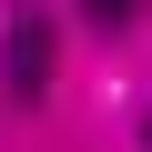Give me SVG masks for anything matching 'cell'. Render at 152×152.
Listing matches in <instances>:
<instances>
[{"mask_svg": "<svg viewBox=\"0 0 152 152\" xmlns=\"http://www.w3.org/2000/svg\"><path fill=\"white\" fill-rule=\"evenodd\" d=\"M0 81H10L20 102L51 81V20L41 10H10V31H0Z\"/></svg>", "mask_w": 152, "mask_h": 152, "instance_id": "cell-1", "label": "cell"}, {"mask_svg": "<svg viewBox=\"0 0 152 152\" xmlns=\"http://www.w3.org/2000/svg\"><path fill=\"white\" fill-rule=\"evenodd\" d=\"M81 10H91V20H132L142 0H81Z\"/></svg>", "mask_w": 152, "mask_h": 152, "instance_id": "cell-2", "label": "cell"}, {"mask_svg": "<svg viewBox=\"0 0 152 152\" xmlns=\"http://www.w3.org/2000/svg\"><path fill=\"white\" fill-rule=\"evenodd\" d=\"M142 152H152V112H142Z\"/></svg>", "mask_w": 152, "mask_h": 152, "instance_id": "cell-3", "label": "cell"}]
</instances>
